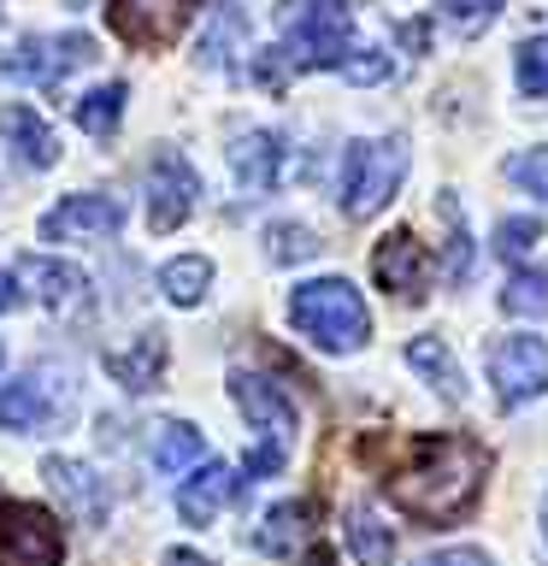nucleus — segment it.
<instances>
[{"label": "nucleus", "mask_w": 548, "mask_h": 566, "mask_svg": "<svg viewBox=\"0 0 548 566\" xmlns=\"http://www.w3.org/2000/svg\"><path fill=\"white\" fill-rule=\"evenodd\" d=\"M42 478H48V490L65 502L71 520L106 525V513H113V490H106V478L95 467H83V460H71V454H48L42 460Z\"/></svg>", "instance_id": "13"}, {"label": "nucleus", "mask_w": 548, "mask_h": 566, "mask_svg": "<svg viewBox=\"0 0 548 566\" xmlns=\"http://www.w3.org/2000/svg\"><path fill=\"white\" fill-rule=\"evenodd\" d=\"M342 543H348V555L360 560V566H389V560H396V531L383 525V513L371 507V502H354L348 507Z\"/></svg>", "instance_id": "20"}, {"label": "nucleus", "mask_w": 548, "mask_h": 566, "mask_svg": "<svg viewBox=\"0 0 548 566\" xmlns=\"http://www.w3.org/2000/svg\"><path fill=\"white\" fill-rule=\"evenodd\" d=\"M0 142L12 148V159L24 171H53L60 166V136H53V124L35 113V106H24V101L0 106Z\"/></svg>", "instance_id": "16"}, {"label": "nucleus", "mask_w": 548, "mask_h": 566, "mask_svg": "<svg viewBox=\"0 0 548 566\" xmlns=\"http://www.w3.org/2000/svg\"><path fill=\"white\" fill-rule=\"evenodd\" d=\"M413 566H495L484 548H466V543H454V548H436V555H424Z\"/></svg>", "instance_id": "35"}, {"label": "nucleus", "mask_w": 548, "mask_h": 566, "mask_svg": "<svg viewBox=\"0 0 548 566\" xmlns=\"http://www.w3.org/2000/svg\"><path fill=\"white\" fill-rule=\"evenodd\" d=\"M507 177L519 184L525 195H537V201H548V148H525L507 159Z\"/></svg>", "instance_id": "33"}, {"label": "nucleus", "mask_w": 548, "mask_h": 566, "mask_svg": "<svg viewBox=\"0 0 548 566\" xmlns=\"http://www.w3.org/2000/svg\"><path fill=\"white\" fill-rule=\"evenodd\" d=\"M18 301H24V290H18V277L7 272V265H0V313H12Z\"/></svg>", "instance_id": "36"}, {"label": "nucleus", "mask_w": 548, "mask_h": 566, "mask_svg": "<svg viewBox=\"0 0 548 566\" xmlns=\"http://www.w3.org/2000/svg\"><path fill=\"white\" fill-rule=\"evenodd\" d=\"M65 389L53 384V371H18L12 384H0V424L7 431H42L60 419Z\"/></svg>", "instance_id": "14"}, {"label": "nucleus", "mask_w": 548, "mask_h": 566, "mask_svg": "<svg viewBox=\"0 0 548 566\" xmlns=\"http://www.w3.org/2000/svg\"><path fill=\"white\" fill-rule=\"evenodd\" d=\"M407 184V136H360L342 148V171H336V207L342 219L366 224L396 201Z\"/></svg>", "instance_id": "4"}, {"label": "nucleus", "mask_w": 548, "mask_h": 566, "mask_svg": "<svg viewBox=\"0 0 548 566\" xmlns=\"http://www.w3.org/2000/svg\"><path fill=\"white\" fill-rule=\"evenodd\" d=\"M289 325L318 354H360L371 336V313L348 277H307L289 290Z\"/></svg>", "instance_id": "3"}, {"label": "nucleus", "mask_w": 548, "mask_h": 566, "mask_svg": "<svg viewBox=\"0 0 548 566\" xmlns=\"http://www.w3.org/2000/svg\"><path fill=\"white\" fill-rule=\"evenodd\" d=\"M95 60V42L83 30H65V35H24L12 53H0V77L12 83H35V88H53L65 83L77 65Z\"/></svg>", "instance_id": "6"}, {"label": "nucleus", "mask_w": 548, "mask_h": 566, "mask_svg": "<svg viewBox=\"0 0 548 566\" xmlns=\"http://www.w3.org/2000/svg\"><path fill=\"white\" fill-rule=\"evenodd\" d=\"M65 7H88V0H65Z\"/></svg>", "instance_id": "40"}, {"label": "nucleus", "mask_w": 548, "mask_h": 566, "mask_svg": "<svg viewBox=\"0 0 548 566\" xmlns=\"http://www.w3.org/2000/svg\"><path fill=\"white\" fill-rule=\"evenodd\" d=\"M513 77H519V88L530 101H548V30L519 42V53H513Z\"/></svg>", "instance_id": "30"}, {"label": "nucleus", "mask_w": 548, "mask_h": 566, "mask_svg": "<svg viewBox=\"0 0 548 566\" xmlns=\"http://www.w3.org/2000/svg\"><path fill=\"white\" fill-rule=\"evenodd\" d=\"M489 384L502 407H525L548 396V343L542 336H495L489 343Z\"/></svg>", "instance_id": "7"}, {"label": "nucleus", "mask_w": 548, "mask_h": 566, "mask_svg": "<svg viewBox=\"0 0 548 566\" xmlns=\"http://www.w3.org/2000/svg\"><path fill=\"white\" fill-rule=\"evenodd\" d=\"M247 484H242V467H224V460H201L183 484H177V513H183L189 525H212L219 513L236 502Z\"/></svg>", "instance_id": "15"}, {"label": "nucleus", "mask_w": 548, "mask_h": 566, "mask_svg": "<svg viewBox=\"0 0 548 566\" xmlns=\"http://www.w3.org/2000/svg\"><path fill=\"white\" fill-rule=\"evenodd\" d=\"M230 401L242 407V419L260 431V442H277V449H295V431H301V413H295V396L260 371H230Z\"/></svg>", "instance_id": "9"}, {"label": "nucleus", "mask_w": 548, "mask_h": 566, "mask_svg": "<svg viewBox=\"0 0 548 566\" xmlns=\"http://www.w3.org/2000/svg\"><path fill=\"white\" fill-rule=\"evenodd\" d=\"M65 560V531L48 507L0 495V566H60Z\"/></svg>", "instance_id": "5"}, {"label": "nucleus", "mask_w": 548, "mask_h": 566, "mask_svg": "<svg viewBox=\"0 0 548 566\" xmlns=\"http://www.w3.org/2000/svg\"><path fill=\"white\" fill-rule=\"evenodd\" d=\"M189 18H194V0H113L106 7V24L130 48H171L189 30Z\"/></svg>", "instance_id": "10"}, {"label": "nucleus", "mask_w": 548, "mask_h": 566, "mask_svg": "<svg viewBox=\"0 0 548 566\" xmlns=\"http://www.w3.org/2000/svg\"><path fill=\"white\" fill-rule=\"evenodd\" d=\"M18 283H30V295L53 313H71L77 301L88 295V272L71 260H53V254H24L18 260Z\"/></svg>", "instance_id": "18"}, {"label": "nucleus", "mask_w": 548, "mask_h": 566, "mask_svg": "<svg viewBox=\"0 0 548 566\" xmlns=\"http://www.w3.org/2000/svg\"><path fill=\"white\" fill-rule=\"evenodd\" d=\"M502 313L507 318H548V272L537 265V272H513L507 283H502Z\"/></svg>", "instance_id": "26"}, {"label": "nucleus", "mask_w": 548, "mask_h": 566, "mask_svg": "<svg viewBox=\"0 0 548 566\" xmlns=\"http://www.w3.org/2000/svg\"><path fill=\"white\" fill-rule=\"evenodd\" d=\"M42 242H101L124 230V201L113 195H65L42 212Z\"/></svg>", "instance_id": "11"}, {"label": "nucleus", "mask_w": 548, "mask_h": 566, "mask_svg": "<svg viewBox=\"0 0 548 566\" xmlns=\"http://www.w3.org/2000/svg\"><path fill=\"white\" fill-rule=\"evenodd\" d=\"M407 366L413 371H424L436 389H442V401H466V371H460V360H454V348L442 343V336H413L407 343Z\"/></svg>", "instance_id": "21"}, {"label": "nucleus", "mask_w": 548, "mask_h": 566, "mask_svg": "<svg viewBox=\"0 0 548 566\" xmlns=\"http://www.w3.org/2000/svg\"><path fill=\"white\" fill-rule=\"evenodd\" d=\"M194 207H201V171L177 148H154V159H148V230L154 237H171L177 224H189Z\"/></svg>", "instance_id": "8"}, {"label": "nucleus", "mask_w": 548, "mask_h": 566, "mask_svg": "<svg viewBox=\"0 0 548 566\" xmlns=\"http://www.w3.org/2000/svg\"><path fill=\"white\" fill-rule=\"evenodd\" d=\"M201 460H207V437L194 431L189 419H166L154 431V467L166 478H183L189 467H201Z\"/></svg>", "instance_id": "22"}, {"label": "nucleus", "mask_w": 548, "mask_h": 566, "mask_svg": "<svg viewBox=\"0 0 548 566\" xmlns=\"http://www.w3.org/2000/svg\"><path fill=\"white\" fill-rule=\"evenodd\" d=\"M230 171H236V184L247 195H272L283 184V171H289V148H283L277 130H242L230 142Z\"/></svg>", "instance_id": "17"}, {"label": "nucleus", "mask_w": 548, "mask_h": 566, "mask_svg": "<svg viewBox=\"0 0 548 566\" xmlns=\"http://www.w3.org/2000/svg\"><path fill=\"white\" fill-rule=\"evenodd\" d=\"M277 24H283V48H277L283 71H342L348 83H383L396 71L389 53L354 42L348 0H283Z\"/></svg>", "instance_id": "2"}, {"label": "nucleus", "mask_w": 548, "mask_h": 566, "mask_svg": "<svg viewBox=\"0 0 548 566\" xmlns=\"http://www.w3.org/2000/svg\"><path fill=\"white\" fill-rule=\"evenodd\" d=\"M542 537H548V495H542Z\"/></svg>", "instance_id": "39"}, {"label": "nucleus", "mask_w": 548, "mask_h": 566, "mask_svg": "<svg viewBox=\"0 0 548 566\" xmlns=\"http://www.w3.org/2000/svg\"><path fill=\"white\" fill-rule=\"evenodd\" d=\"M442 219H449V248H442V272H449V283H466L472 277V230L466 219H460V201L454 195H442Z\"/></svg>", "instance_id": "29"}, {"label": "nucleus", "mask_w": 548, "mask_h": 566, "mask_svg": "<svg viewBox=\"0 0 548 566\" xmlns=\"http://www.w3.org/2000/svg\"><path fill=\"white\" fill-rule=\"evenodd\" d=\"M166 331H141L130 348H113L106 354V371L130 389V396H148V389H159V378H166Z\"/></svg>", "instance_id": "19"}, {"label": "nucleus", "mask_w": 548, "mask_h": 566, "mask_svg": "<svg viewBox=\"0 0 548 566\" xmlns=\"http://www.w3.org/2000/svg\"><path fill=\"white\" fill-rule=\"evenodd\" d=\"M212 290V260L207 254H177L159 265V295L171 301V307H201Z\"/></svg>", "instance_id": "23"}, {"label": "nucleus", "mask_w": 548, "mask_h": 566, "mask_svg": "<svg viewBox=\"0 0 548 566\" xmlns=\"http://www.w3.org/2000/svg\"><path fill=\"white\" fill-rule=\"evenodd\" d=\"M236 48H242V12L219 7V12H212V24H207V35H201V65L224 71L230 60H236Z\"/></svg>", "instance_id": "27"}, {"label": "nucleus", "mask_w": 548, "mask_h": 566, "mask_svg": "<svg viewBox=\"0 0 548 566\" xmlns=\"http://www.w3.org/2000/svg\"><path fill=\"white\" fill-rule=\"evenodd\" d=\"M124 101H130V88H124V83H101V88H88V95L71 106V118H77L88 136H113L118 118H124Z\"/></svg>", "instance_id": "25"}, {"label": "nucleus", "mask_w": 548, "mask_h": 566, "mask_svg": "<svg viewBox=\"0 0 548 566\" xmlns=\"http://www.w3.org/2000/svg\"><path fill=\"white\" fill-rule=\"evenodd\" d=\"M313 254H318L313 224H295V219L265 224V260H272V265H301V260H313Z\"/></svg>", "instance_id": "28"}, {"label": "nucleus", "mask_w": 548, "mask_h": 566, "mask_svg": "<svg viewBox=\"0 0 548 566\" xmlns=\"http://www.w3.org/2000/svg\"><path fill=\"white\" fill-rule=\"evenodd\" d=\"M431 272H436V260L413 230H389L378 242V254H371V277H378V290L396 295V301H419Z\"/></svg>", "instance_id": "12"}, {"label": "nucleus", "mask_w": 548, "mask_h": 566, "mask_svg": "<svg viewBox=\"0 0 548 566\" xmlns=\"http://www.w3.org/2000/svg\"><path fill=\"white\" fill-rule=\"evenodd\" d=\"M307 520H313V502H277L254 525V548H260V555H289L295 537L307 531Z\"/></svg>", "instance_id": "24"}, {"label": "nucleus", "mask_w": 548, "mask_h": 566, "mask_svg": "<svg viewBox=\"0 0 548 566\" xmlns=\"http://www.w3.org/2000/svg\"><path fill=\"white\" fill-rule=\"evenodd\" d=\"M166 566H212V560L194 555V548H166Z\"/></svg>", "instance_id": "37"}, {"label": "nucleus", "mask_w": 548, "mask_h": 566, "mask_svg": "<svg viewBox=\"0 0 548 566\" xmlns=\"http://www.w3.org/2000/svg\"><path fill=\"white\" fill-rule=\"evenodd\" d=\"M283 460H289V449H277V442H254L247 460H242V484H260V478L283 472Z\"/></svg>", "instance_id": "34"}, {"label": "nucleus", "mask_w": 548, "mask_h": 566, "mask_svg": "<svg viewBox=\"0 0 548 566\" xmlns=\"http://www.w3.org/2000/svg\"><path fill=\"white\" fill-rule=\"evenodd\" d=\"M484 472H489L484 442H472V437H424V442H413V467L383 478V495L407 513V520L442 525V520L472 513L477 490H484Z\"/></svg>", "instance_id": "1"}, {"label": "nucleus", "mask_w": 548, "mask_h": 566, "mask_svg": "<svg viewBox=\"0 0 548 566\" xmlns=\"http://www.w3.org/2000/svg\"><path fill=\"white\" fill-rule=\"evenodd\" d=\"M436 18L454 35H484L502 18V0H436Z\"/></svg>", "instance_id": "31"}, {"label": "nucleus", "mask_w": 548, "mask_h": 566, "mask_svg": "<svg viewBox=\"0 0 548 566\" xmlns=\"http://www.w3.org/2000/svg\"><path fill=\"white\" fill-rule=\"evenodd\" d=\"M537 242H542V219H537V212H513V219L495 224V242H489V248H495L502 260L519 265V260H525Z\"/></svg>", "instance_id": "32"}, {"label": "nucleus", "mask_w": 548, "mask_h": 566, "mask_svg": "<svg viewBox=\"0 0 548 566\" xmlns=\"http://www.w3.org/2000/svg\"><path fill=\"white\" fill-rule=\"evenodd\" d=\"M301 566H336V548H330V543H313V548H307V560H301Z\"/></svg>", "instance_id": "38"}]
</instances>
